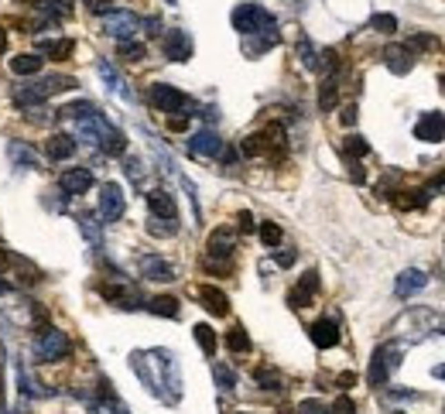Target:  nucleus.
Segmentation results:
<instances>
[{
  "label": "nucleus",
  "mask_w": 445,
  "mask_h": 414,
  "mask_svg": "<svg viewBox=\"0 0 445 414\" xmlns=\"http://www.w3.org/2000/svg\"><path fill=\"white\" fill-rule=\"evenodd\" d=\"M339 120H343L346 127H353V123H356V106H343V113H339Z\"/></svg>",
  "instance_id": "nucleus-50"
},
{
  "label": "nucleus",
  "mask_w": 445,
  "mask_h": 414,
  "mask_svg": "<svg viewBox=\"0 0 445 414\" xmlns=\"http://www.w3.org/2000/svg\"><path fill=\"white\" fill-rule=\"evenodd\" d=\"M237 226H240V229H244V233H250V229H254V226H257V222H254V216H250V212H247V209H244V212H240V216H237Z\"/></svg>",
  "instance_id": "nucleus-47"
},
{
  "label": "nucleus",
  "mask_w": 445,
  "mask_h": 414,
  "mask_svg": "<svg viewBox=\"0 0 445 414\" xmlns=\"http://www.w3.org/2000/svg\"><path fill=\"white\" fill-rule=\"evenodd\" d=\"M38 52L48 55L52 62H66V59L76 52V41H72V38H41V41H38Z\"/></svg>",
  "instance_id": "nucleus-20"
},
{
  "label": "nucleus",
  "mask_w": 445,
  "mask_h": 414,
  "mask_svg": "<svg viewBox=\"0 0 445 414\" xmlns=\"http://www.w3.org/2000/svg\"><path fill=\"white\" fill-rule=\"evenodd\" d=\"M308 335H312V342H315L319 349H333V346L339 342V325H336L333 318H319V322L308 329Z\"/></svg>",
  "instance_id": "nucleus-18"
},
{
  "label": "nucleus",
  "mask_w": 445,
  "mask_h": 414,
  "mask_svg": "<svg viewBox=\"0 0 445 414\" xmlns=\"http://www.w3.org/2000/svg\"><path fill=\"white\" fill-rule=\"evenodd\" d=\"M59 113L79 123V120H86L89 113H96V106H92V103H86V100H83V103H72V106H66V110H59Z\"/></svg>",
  "instance_id": "nucleus-40"
},
{
  "label": "nucleus",
  "mask_w": 445,
  "mask_h": 414,
  "mask_svg": "<svg viewBox=\"0 0 445 414\" xmlns=\"http://www.w3.org/2000/svg\"><path fill=\"white\" fill-rule=\"evenodd\" d=\"M38 7L45 17H66L72 10V0H38Z\"/></svg>",
  "instance_id": "nucleus-31"
},
{
  "label": "nucleus",
  "mask_w": 445,
  "mask_h": 414,
  "mask_svg": "<svg viewBox=\"0 0 445 414\" xmlns=\"http://www.w3.org/2000/svg\"><path fill=\"white\" fill-rule=\"evenodd\" d=\"M397 366H401V346H397V342L377 346L373 356H370V370H366L370 387H387V380H390V373H394Z\"/></svg>",
  "instance_id": "nucleus-3"
},
{
  "label": "nucleus",
  "mask_w": 445,
  "mask_h": 414,
  "mask_svg": "<svg viewBox=\"0 0 445 414\" xmlns=\"http://www.w3.org/2000/svg\"><path fill=\"white\" fill-rule=\"evenodd\" d=\"M315 291H319V274H315V271H305L301 281H298V288L288 295V305H291V309H305Z\"/></svg>",
  "instance_id": "nucleus-16"
},
{
  "label": "nucleus",
  "mask_w": 445,
  "mask_h": 414,
  "mask_svg": "<svg viewBox=\"0 0 445 414\" xmlns=\"http://www.w3.org/2000/svg\"><path fill=\"white\" fill-rule=\"evenodd\" d=\"M137 28H141V17L134 10H110V14H103V31L113 34L117 41H130Z\"/></svg>",
  "instance_id": "nucleus-6"
},
{
  "label": "nucleus",
  "mask_w": 445,
  "mask_h": 414,
  "mask_svg": "<svg viewBox=\"0 0 445 414\" xmlns=\"http://www.w3.org/2000/svg\"><path fill=\"white\" fill-rule=\"evenodd\" d=\"M123 209H127L123 189H120L117 182H106V185L99 189V216H103L106 222H113V219L123 216Z\"/></svg>",
  "instance_id": "nucleus-9"
},
{
  "label": "nucleus",
  "mask_w": 445,
  "mask_h": 414,
  "mask_svg": "<svg viewBox=\"0 0 445 414\" xmlns=\"http://www.w3.org/2000/svg\"><path fill=\"white\" fill-rule=\"evenodd\" d=\"M233 28L250 38V34H257V31L274 28V21H270V14H267L261 3H240V7L233 10Z\"/></svg>",
  "instance_id": "nucleus-4"
},
{
  "label": "nucleus",
  "mask_w": 445,
  "mask_h": 414,
  "mask_svg": "<svg viewBox=\"0 0 445 414\" xmlns=\"http://www.w3.org/2000/svg\"><path fill=\"white\" fill-rule=\"evenodd\" d=\"M333 411H336V414H356V408H353V401H350V397H339Z\"/></svg>",
  "instance_id": "nucleus-48"
},
{
  "label": "nucleus",
  "mask_w": 445,
  "mask_h": 414,
  "mask_svg": "<svg viewBox=\"0 0 445 414\" xmlns=\"http://www.w3.org/2000/svg\"><path fill=\"white\" fill-rule=\"evenodd\" d=\"M45 154H48L52 161H69V158L76 154V137H72V134H55V137H48Z\"/></svg>",
  "instance_id": "nucleus-22"
},
{
  "label": "nucleus",
  "mask_w": 445,
  "mask_h": 414,
  "mask_svg": "<svg viewBox=\"0 0 445 414\" xmlns=\"http://www.w3.org/2000/svg\"><path fill=\"white\" fill-rule=\"evenodd\" d=\"M435 377H439V380H445V366H439V370H435Z\"/></svg>",
  "instance_id": "nucleus-56"
},
{
  "label": "nucleus",
  "mask_w": 445,
  "mask_h": 414,
  "mask_svg": "<svg viewBox=\"0 0 445 414\" xmlns=\"http://www.w3.org/2000/svg\"><path fill=\"white\" fill-rule=\"evenodd\" d=\"M188 151L195 154V158H219L223 154V141H219V134L216 130H199V134H192V141H188Z\"/></svg>",
  "instance_id": "nucleus-10"
},
{
  "label": "nucleus",
  "mask_w": 445,
  "mask_h": 414,
  "mask_svg": "<svg viewBox=\"0 0 445 414\" xmlns=\"http://www.w3.org/2000/svg\"><path fill=\"white\" fill-rule=\"evenodd\" d=\"M113 414H127V411H113Z\"/></svg>",
  "instance_id": "nucleus-58"
},
{
  "label": "nucleus",
  "mask_w": 445,
  "mask_h": 414,
  "mask_svg": "<svg viewBox=\"0 0 445 414\" xmlns=\"http://www.w3.org/2000/svg\"><path fill=\"white\" fill-rule=\"evenodd\" d=\"M117 52H120V59H127V62H141V59H144V45L134 41V38H130V41H120Z\"/></svg>",
  "instance_id": "nucleus-35"
},
{
  "label": "nucleus",
  "mask_w": 445,
  "mask_h": 414,
  "mask_svg": "<svg viewBox=\"0 0 445 414\" xmlns=\"http://www.w3.org/2000/svg\"><path fill=\"white\" fill-rule=\"evenodd\" d=\"M79 222H83V233L89 236V243H99V226H92L96 219H92V216H83Z\"/></svg>",
  "instance_id": "nucleus-44"
},
{
  "label": "nucleus",
  "mask_w": 445,
  "mask_h": 414,
  "mask_svg": "<svg viewBox=\"0 0 445 414\" xmlns=\"http://www.w3.org/2000/svg\"><path fill=\"white\" fill-rule=\"evenodd\" d=\"M7 291H10V284H7V281L0 278V295H7Z\"/></svg>",
  "instance_id": "nucleus-54"
},
{
  "label": "nucleus",
  "mask_w": 445,
  "mask_h": 414,
  "mask_svg": "<svg viewBox=\"0 0 445 414\" xmlns=\"http://www.w3.org/2000/svg\"><path fill=\"white\" fill-rule=\"evenodd\" d=\"M99 147H103L106 154H123V147H127V137H123L117 127H110V134L99 141Z\"/></svg>",
  "instance_id": "nucleus-29"
},
{
  "label": "nucleus",
  "mask_w": 445,
  "mask_h": 414,
  "mask_svg": "<svg viewBox=\"0 0 445 414\" xmlns=\"http://www.w3.org/2000/svg\"><path fill=\"white\" fill-rule=\"evenodd\" d=\"M148 311L165 315V318H178V298H172V295H158V298L148 302Z\"/></svg>",
  "instance_id": "nucleus-27"
},
{
  "label": "nucleus",
  "mask_w": 445,
  "mask_h": 414,
  "mask_svg": "<svg viewBox=\"0 0 445 414\" xmlns=\"http://www.w3.org/2000/svg\"><path fill=\"white\" fill-rule=\"evenodd\" d=\"M168 127H172V130H185V127H188V113H181V116H172V120H168Z\"/></svg>",
  "instance_id": "nucleus-51"
},
{
  "label": "nucleus",
  "mask_w": 445,
  "mask_h": 414,
  "mask_svg": "<svg viewBox=\"0 0 445 414\" xmlns=\"http://www.w3.org/2000/svg\"><path fill=\"white\" fill-rule=\"evenodd\" d=\"M336 96H339L336 79H326V83H322V93H319V106H322V110H333V106H336Z\"/></svg>",
  "instance_id": "nucleus-39"
},
{
  "label": "nucleus",
  "mask_w": 445,
  "mask_h": 414,
  "mask_svg": "<svg viewBox=\"0 0 445 414\" xmlns=\"http://www.w3.org/2000/svg\"><path fill=\"white\" fill-rule=\"evenodd\" d=\"M408 48H439V38H432V34H411V45Z\"/></svg>",
  "instance_id": "nucleus-43"
},
{
  "label": "nucleus",
  "mask_w": 445,
  "mask_h": 414,
  "mask_svg": "<svg viewBox=\"0 0 445 414\" xmlns=\"http://www.w3.org/2000/svg\"><path fill=\"white\" fill-rule=\"evenodd\" d=\"M353 380H356L353 373H343V377H339V387H350V384H353Z\"/></svg>",
  "instance_id": "nucleus-53"
},
{
  "label": "nucleus",
  "mask_w": 445,
  "mask_h": 414,
  "mask_svg": "<svg viewBox=\"0 0 445 414\" xmlns=\"http://www.w3.org/2000/svg\"><path fill=\"white\" fill-rule=\"evenodd\" d=\"M298 414H326V404H319V401H301V404H298Z\"/></svg>",
  "instance_id": "nucleus-46"
},
{
  "label": "nucleus",
  "mask_w": 445,
  "mask_h": 414,
  "mask_svg": "<svg viewBox=\"0 0 445 414\" xmlns=\"http://www.w3.org/2000/svg\"><path fill=\"white\" fill-rule=\"evenodd\" d=\"M148 209H151V216H155V219H165V222H175L178 219L175 199H172L168 192H161V189L148 192Z\"/></svg>",
  "instance_id": "nucleus-15"
},
{
  "label": "nucleus",
  "mask_w": 445,
  "mask_h": 414,
  "mask_svg": "<svg viewBox=\"0 0 445 414\" xmlns=\"http://www.w3.org/2000/svg\"><path fill=\"white\" fill-rule=\"evenodd\" d=\"M59 185H62L66 196H83V192H89V185H92V172L89 168H69Z\"/></svg>",
  "instance_id": "nucleus-19"
},
{
  "label": "nucleus",
  "mask_w": 445,
  "mask_h": 414,
  "mask_svg": "<svg viewBox=\"0 0 445 414\" xmlns=\"http://www.w3.org/2000/svg\"><path fill=\"white\" fill-rule=\"evenodd\" d=\"M3 48H7V34L0 31V52H3Z\"/></svg>",
  "instance_id": "nucleus-55"
},
{
  "label": "nucleus",
  "mask_w": 445,
  "mask_h": 414,
  "mask_svg": "<svg viewBox=\"0 0 445 414\" xmlns=\"http://www.w3.org/2000/svg\"><path fill=\"white\" fill-rule=\"evenodd\" d=\"M261 240L267 247H277L281 243V226L277 222H261Z\"/></svg>",
  "instance_id": "nucleus-42"
},
{
  "label": "nucleus",
  "mask_w": 445,
  "mask_h": 414,
  "mask_svg": "<svg viewBox=\"0 0 445 414\" xmlns=\"http://www.w3.org/2000/svg\"><path fill=\"white\" fill-rule=\"evenodd\" d=\"M442 86H445V76H442Z\"/></svg>",
  "instance_id": "nucleus-59"
},
{
  "label": "nucleus",
  "mask_w": 445,
  "mask_h": 414,
  "mask_svg": "<svg viewBox=\"0 0 445 414\" xmlns=\"http://www.w3.org/2000/svg\"><path fill=\"white\" fill-rule=\"evenodd\" d=\"M435 185H445V172H442V175H439V182H435Z\"/></svg>",
  "instance_id": "nucleus-57"
},
{
  "label": "nucleus",
  "mask_w": 445,
  "mask_h": 414,
  "mask_svg": "<svg viewBox=\"0 0 445 414\" xmlns=\"http://www.w3.org/2000/svg\"><path fill=\"white\" fill-rule=\"evenodd\" d=\"M212 377H216L219 391H233V387H237V373H233L230 366H223V363H216V366H212Z\"/></svg>",
  "instance_id": "nucleus-37"
},
{
  "label": "nucleus",
  "mask_w": 445,
  "mask_h": 414,
  "mask_svg": "<svg viewBox=\"0 0 445 414\" xmlns=\"http://www.w3.org/2000/svg\"><path fill=\"white\" fill-rule=\"evenodd\" d=\"M99 291H103V298H106V302H113L117 309H141L137 291H130L127 284H103Z\"/></svg>",
  "instance_id": "nucleus-21"
},
{
  "label": "nucleus",
  "mask_w": 445,
  "mask_h": 414,
  "mask_svg": "<svg viewBox=\"0 0 445 414\" xmlns=\"http://www.w3.org/2000/svg\"><path fill=\"white\" fill-rule=\"evenodd\" d=\"M343 151H346L350 158H366V154H370V144H366L359 134H353V137H346V141H343Z\"/></svg>",
  "instance_id": "nucleus-38"
},
{
  "label": "nucleus",
  "mask_w": 445,
  "mask_h": 414,
  "mask_svg": "<svg viewBox=\"0 0 445 414\" xmlns=\"http://www.w3.org/2000/svg\"><path fill=\"white\" fill-rule=\"evenodd\" d=\"M298 59H301V65H305V69H312V72H315V69H322V59H319V52L312 48V41H308V38H298Z\"/></svg>",
  "instance_id": "nucleus-28"
},
{
  "label": "nucleus",
  "mask_w": 445,
  "mask_h": 414,
  "mask_svg": "<svg viewBox=\"0 0 445 414\" xmlns=\"http://www.w3.org/2000/svg\"><path fill=\"white\" fill-rule=\"evenodd\" d=\"M96 72L103 76V83H106V86L113 90V93H120L123 100H130V93L123 90V83H120V76H117V69H113V65H110L106 59H99V62H96Z\"/></svg>",
  "instance_id": "nucleus-25"
},
{
  "label": "nucleus",
  "mask_w": 445,
  "mask_h": 414,
  "mask_svg": "<svg viewBox=\"0 0 445 414\" xmlns=\"http://www.w3.org/2000/svg\"><path fill=\"white\" fill-rule=\"evenodd\" d=\"M274 260H277V267H291L295 264V250H281Z\"/></svg>",
  "instance_id": "nucleus-49"
},
{
  "label": "nucleus",
  "mask_w": 445,
  "mask_h": 414,
  "mask_svg": "<svg viewBox=\"0 0 445 414\" xmlns=\"http://www.w3.org/2000/svg\"><path fill=\"white\" fill-rule=\"evenodd\" d=\"M404 199H397V206L401 209H418V206H425L428 203V196L422 192V189H415V192H401Z\"/></svg>",
  "instance_id": "nucleus-41"
},
{
  "label": "nucleus",
  "mask_w": 445,
  "mask_h": 414,
  "mask_svg": "<svg viewBox=\"0 0 445 414\" xmlns=\"http://www.w3.org/2000/svg\"><path fill=\"white\" fill-rule=\"evenodd\" d=\"M165 55L172 62H188L192 59V38L185 31H168L165 34Z\"/></svg>",
  "instance_id": "nucleus-17"
},
{
  "label": "nucleus",
  "mask_w": 445,
  "mask_h": 414,
  "mask_svg": "<svg viewBox=\"0 0 445 414\" xmlns=\"http://www.w3.org/2000/svg\"><path fill=\"white\" fill-rule=\"evenodd\" d=\"M195 342L202 346V353H206V356H212V353H216V332H212L206 322H202V325H195Z\"/></svg>",
  "instance_id": "nucleus-30"
},
{
  "label": "nucleus",
  "mask_w": 445,
  "mask_h": 414,
  "mask_svg": "<svg viewBox=\"0 0 445 414\" xmlns=\"http://www.w3.org/2000/svg\"><path fill=\"white\" fill-rule=\"evenodd\" d=\"M127 175L137 182V178H141V161H134V158H130V161H127Z\"/></svg>",
  "instance_id": "nucleus-52"
},
{
  "label": "nucleus",
  "mask_w": 445,
  "mask_h": 414,
  "mask_svg": "<svg viewBox=\"0 0 445 414\" xmlns=\"http://www.w3.org/2000/svg\"><path fill=\"white\" fill-rule=\"evenodd\" d=\"M151 103L158 106L161 113H181V110L188 106V96H185L178 86L158 83V86H151Z\"/></svg>",
  "instance_id": "nucleus-8"
},
{
  "label": "nucleus",
  "mask_w": 445,
  "mask_h": 414,
  "mask_svg": "<svg viewBox=\"0 0 445 414\" xmlns=\"http://www.w3.org/2000/svg\"><path fill=\"white\" fill-rule=\"evenodd\" d=\"M240 151H244L247 158H257V154H264V151H267V141H264V134H250V137H244V144H240Z\"/></svg>",
  "instance_id": "nucleus-33"
},
{
  "label": "nucleus",
  "mask_w": 445,
  "mask_h": 414,
  "mask_svg": "<svg viewBox=\"0 0 445 414\" xmlns=\"http://www.w3.org/2000/svg\"><path fill=\"white\" fill-rule=\"evenodd\" d=\"M69 349H72V342H69V335L59 332V329H45V332L38 335V342H34V353H38L41 363H59V360L69 356Z\"/></svg>",
  "instance_id": "nucleus-5"
},
{
  "label": "nucleus",
  "mask_w": 445,
  "mask_h": 414,
  "mask_svg": "<svg viewBox=\"0 0 445 414\" xmlns=\"http://www.w3.org/2000/svg\"><path fill=\"white\" fill-rule=\"evenodd\" d=\"M384 65L394 72V76H408L411 65H415V52L408 45H387L384 48Z\"/></svg>",
  "instance_id": "nucleus-12"
},
{
  "label": "nucleus",
  "mask_w": 445,
  "mask_h": 414,
  "mask_svg": "<svg viewBox=\"0 0 445 414\" xmlns=\"http://www.w3.org/2000/svg\"><path fill=\"white\" fill-rule=\"evenodd\" d=\"M233 250H237V229H233V226H219V229L209 233L206 260H226V264H230Z\"/></svg>",
  "instance_id": "nucleus-7"
},
{
  "label": "nucleus",
  "mask_w": 445,
  "mask_h": 414,
  "mask_svg": "<svg viewBox=\"0 0 445 414\" xmlns=\"http://www.w3.org/2000/svg\"><path fill=\"white\" fill-rule=\"evenodd\" d=\"M226 349H230V353H250V335H247L244 325H233V329L226 332Z\"/></svg>",
  "instance_id": "nucleus-26"
},
{
  "label": "nucleus",
  "mask_w": 445,
  "mask_h": 414,
  "mask_svg": "<svg viewBox=\"0 0 445 414\" xmlns=\"http://www.w3.org/2000/svg\"><path fill=\"white\" fill-rule=\"evenodd\" d=\"M130 366H134V373L141 377V384H144L151 394L165 397L168 404H175L178 397H181L178 363L168 349H151V353H148V363H144L141 353H134V356H130Z\"/></svg>",
  "instance_id": "nucleus-1"
},
{
  "label": "nucleus",
  "mask_w": 445,
  "mask_h": 414,
  "mask_svg": "<svg viewBox=\"0 0 445 414\" xmlns=\"http://www.w3.org/2000/svg\"><path fill=\"white\" fill-rule=\"evenodd\" d=\"M72 86H76V79H69V76H45V79H38V83L17 86V90H14V103L17 106H41L48 96L66 93V90H72Z\"/></svg>",
  "instance_id": "nucleus-2"
},
{
  "label": "nucleus",
  "mask_w": 445,
  "mask_h": 414,
  "mask_svg": "<svg viewBox=\"0 0 445 414\" xmlns=\"http://www.w3.org/2000/svg\"><path fill=\"white\" fill-rule=\"evenodd\" d=\"M370 28L380 31V34H394V31H397V17H394V14H373V17H370Z\"/></svg>",
  "instance_id": "nucleus-34"
},
{
  "label": "nucleus",
  "mask_w": 445,
  "mask_h": 414,
  "mask_svg": "<svg viewBox=\"0 0 445 414\" xmlns=\"http://www.w3.org/2000/svg\"><path fill=\"white\" fill-rule=\"evenodd\" d=\"M137 267H141V278H148V281H161V284L175 281V267H172L168 260L155 257V253L141 257V260H137Z\"/></svg>",
  "instance_id": "nucleus-13"
},
{
  "label": "nucleus",
  "mask_w": 445,
  "mask_h": 414,
  "mask_svg": "<svg viewBox=\"0 0 445 414\" xmlns=\"http://www.w3.org/2000/svg\"><path fill=\"white\" fill-rule=\"evenodd\" d=\"M199 302H202V309L212 311V315H226L230 311V298L219 288H212V284H202L199 288Z\"/></svg>",
  "instance_id": "nucleus-23"
},
{
  "label": "nucleus",
  "mask_w": 445,
  "mask_h": 414,
  "mask_svg": "<svg viewBox=\"0 0 445 414\" xmlns=\"http://www.w3.org/2000/svg\"><path fill=\"white\" fill-rule=\"evenodd\" d=\"M86 7L92 14H110L113 10V0H86Z\"/></svg>",
  "instance_id": "nucleus-45"
},
{
  "label": "nucleus",
  "mask_w": 445,
  "mask_h": 414,
  "mask_svg": "<svg viewBox=\"0 0 445 414\" xmlns=\"http://www.w3.org/2000/svg\"><path fill=\"white\" fill-rule=\"evenodd\" d=\"M425 284H428V274H425V271H418V267H408V271H401V274H397V281H394V295H397V298H411V295H418Z\"/></svg>",
  "instance_id": "nucleus-14"
},
{
  "label": "nucleus",
  "mask_w": 445,
  "mask_h": 414,
  "mask_svg": "<svg viewBox=\"0 0 445 414\" xmlns=\"http://www.w3.org/2000/svg\"><path fill=\"white\" fill-rule=\"evenodd\" d=\"M41 62L45 59L41 55H31V52L28 55H14L10 59V72L14 76H34V72H41Z\"/></svg>",
  "instance_id": "nucleus-24"
},
{
  "label": "nucleus",
  "mask_w": 445,
  "mask_h": 414,
  "mask_svg": "<svg viewBox=\"0 0 445 414\" xmlns=\"http://www.w3.org/2000/svg\"><path fill=\"white\" fill-rule=\"evenodd\" d=\"M10 158H14V165L17 168H34V151H28L24 144H10Z\"/></svg>",
  "instance_id": "nucleus-36"
},
{
  "label": "nucleus",
  "mask_w": 445,
  "mask_h": 414,
  "mask_svg": "<svg viewBox=\"0 0 445 414\" xmlns=\"http://www.w3.org/2000/svg\"><path fill=\"white\" fill-rule=\"evenodd\" d=\"M415 137L425 144L445 141V113H422V120L415 123Z\"/></svg>",
  "instance_id": "nucleus-11"
},
{
  "label": "nucleus",
  "mask_w": 445,
  "mask_h": 414,
  "mask_svg": "<svg viewBox=\"0 0 445 414\" xmlns=\"http://www.w3.org/2000/svg\"><path fill=\"white\" fill-rule=\"evenodd\" d=\"M254 380H257L264 391H281V387H284V384H281V373H277V370H267V366L254 370Z\"/></svg>",
  "instance_id": "nucleus-32"
}]
</instances>
